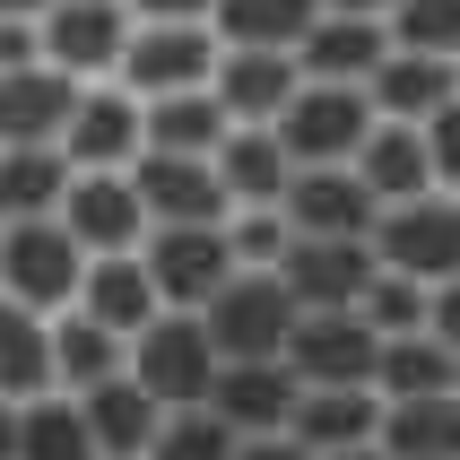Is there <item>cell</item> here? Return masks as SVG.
<instances>
[{
	"label": "cell",
	"instance_id": "6da1fadb",
	"mask_svg": "<svg viewBox=\"0 0 460 460\" xmlns=\"http://www.w3.org/2000/svg\"><path fill=\"white\" fill-rule=\"evenodd\" d=\"M78 279H87V243L61 217H9L0 226V296H18L26 313H70Z\"/></svg>",
	"mask_w": 460,
	"mask_h": 460
},
{
	"label": "cell",
	"instance_id": "7a4b0ae2",
	"mask_svg": "<svg viewBox=\"0 0 460 460\" xmlns=\"http://www.w3.org/2000/svg\"><path fill=\"white\" fill-rule=\"evenodd\" d=\"M217 339H208L200 313H156L148 331L130 339V383L148 391L156 409H208V383H217Z\"/></svg>",
	"mask_w": 460,
	"mask_h": 460
},
{
	"label": "cell",
	"instance_id": "3957f363",
	"mask_svg": "<svg viewBox=\"0 0 460 460\" xmlns=\"http://www.w3.org/2000/svg\"><path fill=\"white\" fill-rule=\"evenodd\" d=\"M374 261L391 279H460V191H417V200H391L374 217Z\"/></svg>",
	"mask_w": 460,
	"mask_h": 460
},
{
	"label": "cell",
	"instance_id": "277c9868",
	"mask_svg": "<svg viewBox=\"0 0 460 460\" xmlns=\"http://www.w3.org/2000/svg\"><path fill=\"white\" fill-rule=\"evenodd\" d=\"M296 296H287L279 270H234L217 296L200 305L208 339H217V357H287V331H296Z\"/></svg>",
	"mask_w": 460,
	"mask_h": 460
},
{
	"label": "cell",
	"instance_id": "5b68a950",
	"mask_svg": "<svg viewBox=\"0 0 460 460\" xmlns=\"http://www.w3.org/2000/svg\"><path fill=\"white\" fill-rule=\"evenodd\" d=\"M383 122V113H374V96H365V87H339V78H305V87H296V104H287L279 122V139H287V156H296V165H348V156L365 148V130Z\"/></svg>",
	"mask_w": 460,
	"mask_h": 460
},
{
	"label": "cell",
	"instance_id": "8992f818",
	"mask_svg": "<svg viewBox=\"0 0 460 460\" xmlns=\"http://www.w3.org/2000/svg\"><path fill=\"white\" fill-rule=\"evenodd\" d=\"M226 217H234V208H226ZM226 217H208V226H148L139 261H148V279H156V296H165V313H200L208 296L234 279Z\"/></svg>",
	"mask_w": 460,
	"mask_h": 460
},
{
	"label": "cell",
	"instance_id": "52a82bcc",
	"mask_svg": "<svg viewBox=\"0 0 460 460\" xmlns=\"http://www.w3.org/2000/svg\"><path fill=\"white\" fill-rule=\"evenodd\" d=\"M279 279L305 313H357L365 287L383 279V261H374V234H296Z\"/></svg>",
	"mask_w": 460,
	"mask_h": 460
},
{
	"label": "cell",
	"instance_id": "ba28073f",
	"mask_svg": "<svg viewBox=\"0 0 460 460\" xmlns=\"http://www.w3.org/2000/svg\"><path fill=\"white\" fill-rule=\"evenodd\" d=\"M287 365H296V383H305V391H357V383H374L383 339H374L365 313H296Z\"/></svg>",
	"mask_w": 460,
	"mask_h": 460
},
{
	"label": "cell",
	"instance_id": "9c48e42d",
	"mask_svg": "<svg viewBox=\"0 0 460 460\" xmlns=\"http://www.w3.org/2000/svg\"><path fill=\"white\" fill-rule=\"evenodd\" d=\"M130 9L122 0H52L44 18H35V35H44V61L70 78H113L130 52Z\"/></svg>",
	"mask_w": 460,
	"mask_h": 460
},
{
	"label": "cell",
	"instance_id": "30bf717a",
	"mask_svg": "<svg viewBox=\"0 0 460 460\" xmlns=\"http://www.w3.org/2000/svg\"><path fill=\"white\" fill-rule=\"evenodd\" d=\"M217 26H130V52H122V87L139 104L148 96H182V87H208V70H217Z\"/></svg>",
	"mask_w": 460,
	"mask_h": 460
},
{
	"label": "cell",
	"instance_id": "8fae6325",
	"mask_svg": "<svg viewBox=\"0 0 460 460\" xmlns=\"http://www.w3.org/2000/svg\"><path fill=\"white\" fill-rule=\"evenodd\" d=\"M130 182H139V208H148V226H208V217H226V208H234L208 156L139 148V156H130Z\"/></svg>",
	"mask_w": 460,
	"mask_h": 460
},
{
	"label": "cell",
	"instance_id": "7c38bea8",
	"mask_svg": "<svg viewBox=\"0 0 460 460\" xmlns=\"http://www.w3.org/2000/svg\"><path fill=\"white\" fill-rule=\"evenodd\" d=\"M87 78L52 70V61H26V70H0V148H61Z\"/></svg>",
	"mask_w": 460,
	"mask_h": 460
},
{
	"label": "cell",
	"instance_id": "4fadbf2b",
	"mask_svg": "<svg viewBox=\"0 0 460 460\" xmlns=\"http://www.w3.org/2000/svg\"><path fill=\"white\" fill-rule=\"evenodd\" d=\"M148 148V130H139V96H130L122 78H104V87H87L70 113V130H61V156H70L78 174H130V156Z\"/></svg>",
	"mask_w": 460,
	"mask_h": 460
},
{
	"label": "cell",
	"instance_id": "5bb4252c",
	"mask_svg": "<svg viewBox=\"0 0 460 460\" xmlns=\"http://www.w3.org/2000/svg\"><path fill=\"white\" fill-rule=\"evenodd\" d=\"M296 400H305V383H296L287 357H226L217 383H208V409L226 417L234 435H287Z\"/></svg>",
	"mask_w": 460,
	"mask_h": 460
},
{
	"label": "cell",
	"instance_id": "9a60e30c",
	"mask_svg": "<svg viewBox=\"0 0 460 460\" xmlns=\"http://www.w3.org/2000/svg\"><path fill=\"white\" fill-rule=\"evenodd\" d=\"M61 226L96 252H139L148 243V208H139V182L130 174H70V200H61Z\"/></svg>",
	"mask_w": 460,
	"mask_h": 460
},
{
	"label": "cell",
	"instance_id": "2e32d148",
	"mask_svg": "<svg viewBox=\"0 0 460 460\" xmlns=\"http://www.w3.org/2000/svg\"><path fill=\"white\" fill-rule=\"evenodd\" d=\"M296 234H374V191L357 182V165H296V182L279 191Z\"/></svg>",
	"mask_w": 460,
	"mask_h": 460
},
{
	"label": "cell",
	"instance_id": "e0dca14e",
	"mask_svg": "<svg viewBox=\"0 0 460 460\" xmlns=\"http://www.w3.org/2000/svg\"><path fill=\"white\" fill-rule=\"evenodd\" d=\"M208 87H217V104H226V122H279L287 104H296V87H305V70H296V52L226 44L217 70H208Z\"/></svg>",
	"mask_w": 460,
	"mask_h": 460
},
{
	"label": "cell",
	"instance_id": "ac0fdd59",
	"mask_svg": "<svg viewBox=\"0 0 460 460\" xmlns=\"http://www.w3.org/2000/svg\"><path fill=\"white\" fill-rule=\"evenodd\" d=\"M391 52V26L383 18H348V9H322L296 44V70L305 78H339V87H365Z\"/></svg>",
	"mask_w": 460,
	"mask_h": 460
},
{
	"label": "cell",
	"instance_id": "d6986e66",
	"mask_svg": "<svg viewBox=\"0 0 460 460\" xmlns=\"http://www.w3.org/2000/svg\"><path fill=\"white\" fill-rule=\"evenodd\" d=\"M78 313H96L113 339H139L156 313H165V296H156V279H148L139 252H96L87 279H78Z\"/></svg>",
	"mask_w": 460,
	"mask_h": 460
},
{
	"label": "cell",
	"instance_id": "ffe728a7",
	"mask_svg": "<svg viewBox=\"0 0 460 460\" xmlns=\"http://www.w3.org/2000/svg\"><path fill=\"white\" fill-rule=\"evenodd\" d=\"M365 96L383 122H435L443 104L460 96V61H435V52H383V70L365 78Z\"/></svg>",
	"mask_w": 460,
	"mask_h": 460
},
{
	"label": "cell",
	"instance_id": "44dd1931",
	"mask_svg": "<svg viewBox=\"0 0 460 460\" xmlns=\"http://www.w3.org/2000/svg\"><path fill=\"white\" fill-rule=\"evenodd\" d=\"M208 165H217V182H226L234 208H270L287 182H296V156H287V139H279L270 122H234L226 139H217Z\"/></svg>",
	"mask_w": 460,
	"mask_h": 460
},
{
	"label": "cell",
	"instance_id": "7402d4cb",
	"mask_svg": "<svg viewBox=\"0 0 460 460\" xmlns=\"http://www.w3.org/2000/svg\"><path fill=\"white\" fill-rule=\"evenodd\" d=\"M348 165H357V182L374 191V208L435 191V156H426V130H417V122H374V130H365V148L348 156Z\"/></svg>",
	"mask_w": 460,
	"mask_h": 460
},
{
	"label": "cell",
	"instance_id": "603a6c76",
	"mask_svg": "<svg viewBox=\"0 0 460 460\" xmlns=\"http://www.w3.org/2000/svg\"><path fill=\"white\" fill-rule=\"evenodd\" d=\"M287 435L305 443L313 460H322V452H357V443L383 435V391H374V383H357V391H305L296 417H287Z\"/></svg>",
	"mask_w": 460,
	"mask_h": 460
},
{
	"label": "cell",
	"instance_id": "cb8c5ba5",
	"mask_svg": "<svg viewBox=\"0 0 460 460\" xmlns=\"http://www.w3.org/2000/svg\"><path fill=\"white\" fill-rule=\"evenodd\" d=\"M78 409H87V435H96V452L104 460H148V443H156V400L139 383H130V365L113 374V383H96V391H70Z\"/></svg>",
	"mask_w": 460,
	"mask_h": 460
},
{
	"label": "cell",
	"instance_id": "d4e9b609",
	"mask_svg": "<svg viewBox=\"0 0 460 460\" xmlns=\"http://www.w3.org/2000/svg\"><path fill=\"white\" fill-rule=\"evenodd\" d=\"M383 460H460V391L383 400Z\"/></svg>",
	"mask_w": 460,
	"mask_h": 460
},
{
	"label": "cell",
	"instance_id": "484cf974",
	"mask_svg": "<svg viewBox=\"0 0 460 460\" xmlns=\"http://www.w3.org/2000/svg\"><path fill=\"white\" fill-rule=\"evenodd\" d=\"M130 365V339H113L96 313H52V391H96Z\"/></svg>",
	"mask_w": 460,
	"mask_h": 460
},
{
	"label": "cell",
	"instance_id": "4316f807",
	"mask_svg": "<svg viewBox=\"0 0 460 460\" xmlns=\"http://www.w3.org/2000/svg\"><path fill=\"white\" fill-rule=\"evenodd\" d=\"M52 391V313H26L18 296H0V400L26 409Z\"/></svg>",
	"mask_w": 460,
	"mask_h": 460
},
{
	"label": "cell",
	"instance_id": "83f0119b",
	"mask_svg": "<svg viewBox=\"0 0 460 460\" xmlns=\"http://www.w3.org/2000/svg\"><path fill=\"white\" fill-rule=\"evenodd\" d=\"M139 130H148V148H174V156H217V139H226V104H217V87H182V96H148L139 104Z\"/></svg>",
	"mask_w": 460,
	"mask_h": 460
},
{
	"label": "cell",
	"instance_id": "f1b7e54d",
	"mask_svg": "<svg viewBox=\"0 0 460 460\" xmlns=\"http://www.w3.org/2000/svg\"><path fill=\"white\" fill-rule=\"evenodd\" d=\"M313 18H322V0H217L208 9L217 44H243V52H296Z\"/></svg>",
	"mask_w": 460,
	"mask_h": 460
},
{
	"label": "cell",
	"instance_id": "f546056e",
	"mask_svg": "<svg viewBox=\"0 0 460 460\" xmlns=\"http://www.w3.org/2000/svg\"><path fill=\"white\" fill-rule=\"evenodd\" d=\"M70 174L78 165L61 148H0V226L9 217H61Z\"/></svg>",
	"mask_w": 460,
	"mask_h": 460
},
{
	"label": "cell",
	"instance_id": "4dcf8cb0",
	"mask_svg": "<svg viewBox=\"0 0 460 460\" xmlns=\"http://www.w3.org/2000/svg\"><path fill=\"white\" fill-rule=\"evenodd\" d=\"M374 391H383V400H426V391H460V357L443 348L435 331L383 339V365H374Z\"/></svg>",
	"mask_w": 460,
	"mask_h": 460
},
{
	"label": "cell",
	"instance_id": "1f68e13d",
	"mask_svg": "<svg viewBox=\"0 0 460 460\" xmlns=\"http://www.w3.org/2000/svg\"><path fill=\"white\" fill-rule=\"evenodd\" d=\"M18 460H104L96 435H87V409L70 391H44L18 409Z\"/></svg>",
	"mask_w": 460,
	"mask_h": 460
},
{
	"label": "cell",
	"instance_id": "d6a6232c",
	"mask_svg": "<svg viewBox=\"0 0 460 460\" xmlns=\"http://www.w3.org/2000/svg\"><path fill=\"white\" fill-rule=\"evenodd\" d=\"M148 460H234V426L217 409H165Z\"/></svg>",
	"mask_w": 460,
	"mask_h": 460
},
{
	"label": "cell",
	"instance_id": "836d02e7",
	"mask_svg": "<svg viewBox=\"0 0 460 460\" xmlns=\"http://www.w3.org/2000/svg\"><path fill=\"white\" fill-rule=\"evenodd\" d=\"M391 44L400 52H435V61H460V0H391Z\"/></svg>",
	"mask_w": 460,
	"mask_h": 460
},
{
	"label": "cell",
	"instance_id": "e575fe53",
	"mask_svg": "<svg viewBox=\"0 0 460 460\" xmlns=\"http://www.w3.org/2000/svg\"><path fill=\"white\" fill-rule=\"evenodd\" d=\"M357 313L374 322V339H409V331H426V322H435V287H426V279H391V270H383V279L365 287Z\"/></svg>",
	"mask_w": 460,
	"mask_h": 460
},
{
	"label": "cell",
	"instance_id": "d590c367",
	"mask_svg": "<svg viewBox=\"0 0 460 460\" xmlns=\"http://www.w3.org/2000/svg\"><path fill=\"white\" fill-rule=\"evenodd\" d=\"M226 243H234V270H279L287 243H296V226H287V208H234L226 217Z\"/></svg>",
	"mask_w": 460,
	"mask_h": 460
},
{
	"label": "cell",
	"instance_id": "8d00e7d4",
	"mask_svg": "<svg viewBox=\"0 0 460 460\" xmlns=\"http://www.w3.org/2000/svg\"><path fill=\"white\" fill-rule=\"evenodd\" d=\"M417 130H426V156H435V191H460V96Z\"/></svg>",
	"mask_w": 460,
	"mask_h": 460
},
{
	"label": "cell",
	"instance_id": "74e56055",
	"mask_svg": "<svg viewBox=\"0 0 460 460\" xmlns=\"http://www.w3.org/2000/svg\"><path fill=\"white\" fill-rule=\"evenodd\" d=\"M139 26H208V9L217 0H122Z\"/></svg>",
	"mask_w": 460,
	"mask_h": 460
},
{
	"label": "cell",
	"instance_id": "f35d334b",
	"mask_svg": "<svg viewBox=\"0 0 460 460\" xmlns=\"http://www.w3.org/2000/svg\"><path fill=\"white\" fill-rule=\"evenodd\" d=\"M26 61H44V35H35V18H0V70H26Z\"/></svg>",
	"mask_w": 460,
	"mask_h": 460
},
{
	"label": "cell",
	"instance_id": "ab89813d",
	"mask_svg": "<svg viewBox=\"0 0 460 460\" xmlns=\"http://www.w3.org/2000/svg\"><path fill=\"white\" fill-rule=\"evenodd\" d=\"M234 460H313L296 435H234Z\"/></svg>",
	"mask_w": 460,
	"mask_h": 460
},
{
	"label": "cell",
	"instance_id": "60d3db41",
	"mask_svg": "<svg viewBox=\"0 0 460 460\" xmlns=\"http://www.w3.org/2000/svg\"><path fill=\"white\" fill-rule=\"evenodd\" d=\"M426 331H435L443 348L460 357V279H443V287H435V322H426Z\"/></svg>",
	"mask_w": 460,
	"mask_h": 460
},
{
	"label": "cell",
	"instance_id": "b9f144b4",
	"mask_svg": "<svg viewBox=\"0 0 460 460\" xmlns=\"http://www.w3.org/2000/svg\"><path fill=\"white\" fill-rule=\"evenodd\" d=\"M322 9H348V18H391V0H322Z\"/></svg>",
	"mask_w": 460,
	"mask_h": 460
},
{
	"label": "cell",
	"instance_id": "7bdbcfd3",
	"mask_svg": "<svg viewBox=\"0 0 460 460\" xmlns=\"http://www.w3.org/2000/svg\"><path fill=\"white\" fill-rule=\"evenodd\" d=\"M0 460H18V409L0 400Z\"/></svg>",
	"mask_w": 460,
	"mask_h": 460
},
{
	"label": "cell",
	"instance_id": "ee69618b",
	"mask_svg": "<svg viewBox=\"0 0 460 460\" xmlns=\"http://www.w3.org/2000/svg\"><path fill=\"white\" fill-rule=\"evenodd\" d=\"M52 0H0V18H44Z\"/></svg>",
	"mask_w": 460,
	"mask_h": 460
},
{
	"label": "cell",
	"instance_id": "f6af8a7d",
	"mask_svg": "<svg viewBox=\"0 0 460 460\" xmlns=\"http://www.w3.org/2000/svg\"><path fill=\"white\" fill-rule=\"evenodd\" d=\"M322 460H383V443H357V452H322Z\"/></svg>",
	"mask_w": 460,
	"mask_h": 460
}]
</instances>
